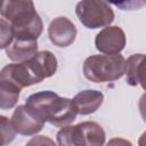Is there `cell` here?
Returning a JSON list of instances; mask_svg holds the SVG:
<instances>
[{
    "instance_id": "obj_1",
    "label": "cell",
    "mask_w": 146,
    "mask_h": 146,
    "mask_svg": "<svg viewBox=\"0 0 146 146\" xmlns=\"http://www.w3.org/2000/svg\"><path fill=\"white\" fill-rule=\"evenodd\" d=\"M25 105L40 120L55 127L70 125L78 115L72 99L60 97L50 90L32 94L27 97Z\"/></svg>"
},
{
    "instance_id": "obj_2",
    "label": "cell",
    "mask_w": 146,
    "mask_h": 146,
    "mask_svg": "<svg viewBox=\"0 0 146 146\" xmlns=\"http://www.w3.org/2000/svg\"><path fill=\"white\" fill-rule=\"evenodd\" d=\"M125 59L122 55H92L83 63V74L91 82H111L124 74Z\"/></svg>"
},
{
    "instance_id": "obj_3",
    "label": "cell",
    "mask_w": 146,
    "mask_h": 146,
    "mask_svg": "<svg viewBox=\"0 0 146 146\" xmlns=\"http://www.w3.org/2000/svg\"><path fill=\"white\" fill-rule=\"evenodd\" d=\"M105 138L104 129L94 121L63 127L56 137L58 146H104Z\"/></svg>"
},
{
    "instance_id": "obj_4",
    "label": "cell",
    "mask_w": 146,
    "mask_h": 146,
    "mask_svg": "<svg viewBox=\"0 0 146 146\" xmlns=\"http://www.w3.org/2000/svg\"><path fill=\"white\" fill-rule=\"evenodd\" d=\"M75 14L87 29H99L108 26L114 21V11L105 1L83 0L78 2Z\"/></svg>"
},
{
    "instance_id": "obj_5",
    "label": "cell",
    "mask_w": 146,
    "mask_h": 146,
    "mask_svg": "<svg viewBox=\"0 0 146 146\" xmlns=\"http://www.w3.org/2000/svg\"><path fill=\"white\" fill-rule=\"evenodd\" d=\"M0 15L10 23L13 30L29 25L39 17L32 1L0 0Z\"/></svg>"
},
{
    "instance_id": "obj_6",
    "label": "cell",
    "mask_w": 146,
    "mask_h": 146,
    "mask_svg": "<svg viewBox=\"0 0 146 146\" xmlns=\"http://www.w3.org/2000/svg\"><path fill=\"white\" fill-rule=\"evenodd\" d=\"M0 81L9 83L13 87L22 90L25 87L40 83L42 80L36 75L29 60H26L5 66L0 71Z\"/></svg>"
},
{
    "instance_id": "obj_7",
    "label": "cell",
    "mask_w": 146,
    "mask_h": 146,
    "mask_svg": "<svg viewBox=\"0 0 146 146\" xmlns=\"http://www.w3.org/2000/svg\"><path fill=\"white\" fill-rule=\"evenodd\" d=\"M96 49L104 55H117L125 46V34L119 26H107L100 30L95 38Z\"/></svg>"
},
{
    "instance_id": "obj_8",
    "label": "cell",
    "mask_w": 146,
    "mask_h": 146,
    "mask_svg": "<svg viewBox=\"0 0 146 146\" xmlns=\"http://www.w3.org/2000/svg\"><path fill=\"white\" fill-rule=\"evenodd\" d=\"M10 122L16 133L24 136L36 135L43 129L44 125V122L40 120L25 104L15 108Z\"/></svg>"
},
{
    "instance_id": "obj_9",
    "label": "cell",
    "mask_w": 146,
    "mask_h": 146,
    "mask_svg": "<svg viewBox=\"0 0 146 146\" xmlns=\"http://www.w3.org/2000/svg\"><path fill=\"white\" fill-rule=\"evenodd\" d=\"M76 27L67 17H57L48 26V36L50 41L60 48L71 46L76 38Z\"/></svg>"
},
{
    "instance_id": "obj_10",
    "label": "cell",
    "mask_w": 146,
    "mask_h": 146,
    "mask_svg": "<svg viewBox=\"0 0 146 146\" xmlns=\"http://www.w3.org/2000/svg\"><path fill=\"white\" fill-rule=\"evenodd\" d=\"M72 102L78 114L89 115L100 107L104 102V95L98 90H83L76 94Z\"/></svg>"
},
{
    "instance_id": "obj_11",
    "label": "cell",
    "mask_w": 146,
    "mask_h": 146,
    "mask_svg": "<svg viewBox=\"0 0 146 146\" xmlns=\"http://www.w3.org/2000/svg\"><path fill=\"white\" fill-rule=\"evenodd\" d=\"M29 62L42 81L52 76L57 71V58L49 50L38 51Z\"/></svg>"
},
{
    "instance_id": "obj_12",
    "label": "cell",
    "mask_w": 146,
    "mask_h": 146,
    "mask_svg": "<svg viewBox=\"0 0 146 146\" xmlns=\"http://www.w3.org/2000/svg\"><path fill=\"white\" fill-rule=\"evenodd\" d=\"M38 52V41L14 39L6 48L7 57L13 62L23 63L31 59Z\"/></svg>"
},
{
    "instance_id": "obj_13",
    "label": "cell",
    "mask_w": 146,
    "mask_h": 146,
    "mask_svg": "<svg viewBox=\"0 0 146 146\" xmlns=\"http://www.w3.org/2000/svg\"><path fill=\"white\" fill-rule=\"evenodd\" d=\"M145 55L144 54H135L131 55L125 60V70L124 74L127 76L128 84L132 87L140 86L145 88Z\"/></svg>"
},
{
    "instance_id": "obj_14",
    "label": "cell",
    "mask_w": 146,
    "mask_h": 146,
    "mask_svg": "<svg viewBox=\"0 0 146 146\" xmlns=\"http://www.w3.org/2000/svg\"><path fill=\"white\" fill-rule=\"evenodd\" d=\"M19 89L0 81V110L13 108L19 98Z\"/></svg>"
},
{
    "instance_id": "obj_15",
    "label": "cell",
    "mask_w": 146,
    "mask_h": 146,
    "mask_svg": "<svg viewBox=\"0 0 146 146\" xmlns=\"http://www.w3.org/2000/svg\"><path fill=\"white\" fill-rule=\"evenodd\" d=\"M16 137V131L14 130L10 120L7 116L0 115V146L9 145Z\"/></svg>"
},
{
    "instance_id": "obj_16",
    "label": "cell",
    "mask_w": 146,
    "mask_h": 146,
    "mask_svg": "<svg viewBox=\"0 0 146 146\" xmlns=\"http://www.w3.org/2000/svg\"><path fill=\"white\" fill-rule=\"evenodd\" d=\"M14 40L13 27L5 18H0V49H6Z\"/></svg>"
},
{
    "instance_id": "obj_17",
    "label": "cell",
    "mask_w": 146,
    "mask_h": 146,
    "mask_svg": "<svg viewBox=\"0 0 146 146\" xmlns=\"http://www.w3.org/2000/svg\"><path fill=\"white\" fill-rule=\"evenodd\" d=\"M25 146H57L55 144V141L47 137V136H35V137H32Z\"/></svg>"
},
{
    "instance_id": "obj_18",
    "label": "cell",
    "mask_w": 146,
    "mask_h": 146,
    "mask_svg": "<svg viewBox=\"0 0 146 146\" xmlns=\"http://www.w3.org/2000/svg\"><path fill=\"white\" fill-rule=\"evenodd\" d=\"M106 146H132L131 141L123 138H112L106 144Z\"/></svg>"
}]
</instances>
